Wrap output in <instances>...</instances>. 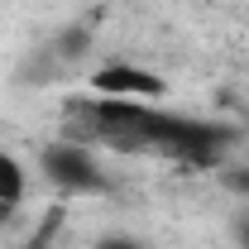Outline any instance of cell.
<instances>
[{"label":"cell","instance_id":"obj_1","mask_svg":"<svg viewBox=\"0 0 249 249\" xmlns=\"http://www.w3.org/2000/svg\"><path fill=\"white\" fill-rule=\"evenodd\" d=\"M43 173H48V182L67 192V196H96V192H106V173H101V163H96L91 144H77V139H58V144H48L43 149Z\"/></svg>","mask_w":249,"mask_h":249},{"label":"cell","instance_id":"obj_2","mask_svg":"<svg viewBox=\"0 0 249 249\" xmlns=\"http://www.w3.org/2000/svg\"><path fill=\"white\" fill-rule=\"evenodd\" d=\"M91 91H96V96H120V101H158L168 87H163V77L149 72V67L110 62V67L91 72Z\"/></svg>","mask_w":249,"mask_h":249},{"label":"cell","instance_id":"obj_3","mask_svg":"<svg viewBox=\"0 0 249 249\" xmlns=\"http://www.w3.org/2000/svg\"><path fill=\"white\" fill-rule=\"evenodd\" d=\"M24 192H29V178H24V163H19L15 154H5V149H0V211L19 206V201H24Z\"/></svg>","mask_w":249,"mask_h":249},{"label":"cell","instance_id":"obj_4","mask_svg":"<svg viewBox=\"0 0 249 249\" xmlns=\"http://www.w3.org/2000/svg\"><path fill=\"white\" fill-rule=\"evenodd\" d=\"M58 220H62V211H53V216H48L43 225H38V230H34L29 249H53V235H58Z\"/></svg>","mask_w":249,"mask_h":249},{"label":"cell","instance_id":"obj_5","mask_svg":"<svg viewBox=\"0 0 249 249\" xmlns=\"http://www.w3.org/2000/svg\"><path fill=\"white\" fill-rule=\"evenodd\" d=\"M220 182L230 187L235 196H249V163H245V168H225V173H220Z\"/></svg>","mask_w":249,"mask_h":249},{"label":"cell","instance_id":"obj_6","mask_svg":"<svg viewBox=\"0 0 249 249\" xmlns=\"http://www.w3.org/2000/svg\"><path fill=\"white\" fill-rule=\"evenodd\" d=\"M96 249H154V245H139V240H124V235H110V240H101Z\"/></svg>","mask_w":249,"mask_h":249},{"label":"cell","instance_id":"obj_7","mask_svg":"<svg viewBox=\"0 0 249 249\" xmlns=\"http://www.w3.org/2000/svg\"><path fill=\"white\" fill-rule=\"evenodd\" d=\"M240 245L249 249V220H240Z\"/></svg>","mask_w":249,"mask_h":249}]
</instances>
